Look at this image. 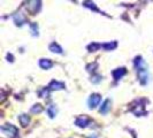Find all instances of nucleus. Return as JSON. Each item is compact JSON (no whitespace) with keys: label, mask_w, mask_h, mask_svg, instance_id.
Masks as SVG:
<instances>
[{"label":"nucleus","mask_w":153,"mask_h":138,"mask_svg":"<svg viewBox=\"0 0 153 138\" xmlns=\"http://www.w3.org/2000/svg\"><path fill=\"white\" fill-rule=\"evenodd\" d=\"M1 130H2V132H4L5 135L10 136V137H15L16 134H17V129H16L14 125H12V124H6V125H2Z\"/></svg>","instance_id":"f257e3e1"},{"label":"nucleus","mask_w":153,"mask_h":138,"mask_svg":"<svg viewBox=\"0 0 153 138\" xmlns=\"http://www.w3.org/2000/svg\"><path fill=\"white\" fill-rule=\"evenodd\" d=\"M100 100H101V97H100L99 94H92L91 97H90V99H89V106H90V108L97 107L98 104L100 102Z\"/></svg>","instance_id":"f03ea898"},{"label":"nucleus","mask_w":153,"mask_h":138,"mask_svg":"<svg viewBox=\"0 0 153 138\" xmlns=\"http://www.w3.org/2000/svg\"><path fill=\"white\" fill-rule=\"evenodd\" d=\"M109 108H111V100L107 99L104 101V104H102V106L100 107V113H102V114H106L108 111H109Z\"/></svg>","instance_id":"7ed1b4c3"},{"label":"nucleus","mask_w":153,"mask_h":138,"mask_svg":"<svg viewBox=\"0 0 153 138\" xmlns=\"http://www.w3.org/2000/svg\"><path fill=\"white\" fill-rule=\"evenodd\" d=\"M39 66L43 69H48L53 66V63L50 61V60H47V59H42V60L39 61Z\"/></svg>","instance_id":"20e7f679"},{"label":"nucleus","mask_w":153,"mask_h":138,"mask_svg":"<svg viewBox=\"0 0 153 138\" xmlns=\"http://www.w3.org/2000/svg\"><path fill=\"white\" fill-rule=\"evenodd\" d=\"M124 74H126L124 68H119V69H116V70L113 71V77H114L115 79H120Z\"/></svg>","instance_id":"39448f33"},{"label":"nucleus","mask_w":153,"mask_h":138,"mask_svg":"<svg viewBox=\"0 0 153 138\" xmlns=\"http://www.w3.org/2000/svg\"><path fill=\"white\" fill-rule=\"evenodd\" d=\"M89 123V119L85 117V116H82V117H78L76 120V124L78 127H86V124Z\"/></svg>","instance_id":"423d86ee"},{"label":"nucleus","mask_w":153,"mask_h":138,"mask_svg":"<svg viewBox=\"0 0 153 138\" xmlns=\"http://www.w3.org/2000/svg\"><path fill=\"white\" fill-rule=\"evenodd\" d=\"M50 50H51L52 52H55V53H62V48L58 45L56 43L51 44V45H50Z\"/></svg>","instance_id":"0eeeda50"},{"label":"nucleus","mask_w":153,"mask_h":138,"mask_svg":"<svg viewBox=\"0 0 153 138\" xmlns=\"http://www.w3.org/2000/svg\"><path fill=\"white\" fill-rule=\"evenodd\" d=\"M20 122H21V124H22L23 127H25V125H28V123H29V116L25 114H23L20 116Z\"/></svg>","instance_id":"6e6552de"},{"label":"nucleus","mask_w":153,"mask_h":138,"mask_svg":"<svg viewBox=\"0 0 153 138\" xmlns=\"http://www.w3.org/2000/svg\"><path fill=\"white\" fill-rule=\"evenodd\" d=\"M63 86H65V85L62 84V83H59V82H55V81H54V82H52V83H51V85H50V88H51L52 90H54V89L59 90V89H62Z\"/></svg>","instance_id":"1a4fd4ad"},{"label":"nucleus","mask_w":153,"mask_h":138,"mask_svg":"<svg viewBox=\"0 0 153 138\" xmlns=\"http://www.w3.org/2000/svg\"><path fill=\"white\" fill-rule=\"evenodd\" d=\"M47 112H48V114H50V116H51V117H53L54 115H55V113H56V109H55V106H53V105H52L51 107H50L48 109H47Z\"/></svg>","instance_id":"9d476101"},{"label":"nucleus","mask_w":153,"mask_h":138,"mask_svg":"<svg viewBox=\"0 0 153 138\" xmlns=\"http://www.w3.org/2000/svg\"><path fill=\"white\" fill-rule=\"evenodd\" d=\"M102 47H105V48H107V50H113L116 47V43H113V44H105V45H102Z\"/></svg>","instance_id":"9b49d317"},{"label":"nucleus","mask_w":153,"mask_h":138,"mask_svg":"<svg viewBox=\"0 0 153 138\" xmlns=\"http://www.w3.org/2000/svg\"><path fill=\"white\" fill-rule=\"evenodd\" d=\"M42 111V107H40V105H36V107L32 108V112H40Z\"/></svg>","instance_id":"f8f14e48"}]
</instances>
